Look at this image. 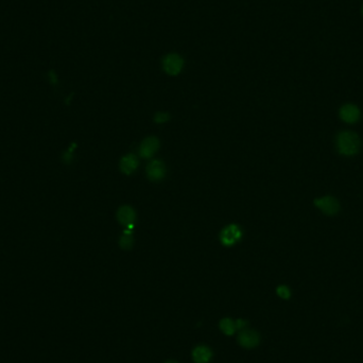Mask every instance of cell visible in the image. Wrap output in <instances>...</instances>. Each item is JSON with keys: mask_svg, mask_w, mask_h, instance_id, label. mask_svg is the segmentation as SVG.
<instances>
[{"mask_svg": "<svg viewBox=\"0 0 363 363\" xmlns=\"http://www.w3.org/2000/svg\"><path fill=\"white\" fill-rule=\"evenodd\" d=\"M336 147L341 155L350 157L360 151L361 140L355 132L342 131L337 136Z\"/></svg>", "mask_w": 363, "mask_h": 363, "instance_id": "6da1fadb", "label": "cell"}, {"mask_svg": "<svg viewBox=\"0 0 363 363\" xmlns=\"http://www.w3.org/2000/svg\"><path fill=\"white\" fill-rule=\"evenodd\" d=\"M242 235V229L240 226L237 224H228L220 233V241H221L222 245L231 247L241 240Z\"/></svg>", "mask_w": 363, "mask_h": 363, "instance_id": "7a4b0ae2", "label": "cell"}, {"mask_svg": "<svg viewBox=\"0 0 363 363\" xmlns=\"http://www.w3.org/2000/svg\"><path fill=\"white\" fill-rule=\"evenodd\" d=\"M313 204L320 209L321 212L327 216H334L339 213L340 203L332 196H325L322 198H318L313 201Z\"/></svg>", "mask_w": 363, "mask_h": 363, "instance_id": "3957f363", "label": "cell"}, {"mask_svg": "<svg viewBox=\"0 0 363 363\" xmlns=\"http://www.w3.org/2000/svg\"><path fill=\"white\" fill-rule=\"evenodd\" d=\"M159 146H160V143H159V140L157 137L149 136V137L145 138L141 141L140 146H139V150H138L139 156L142 158H146V159L152 158L157 153Z\"/></svg>", "mask_w": 363, "mask_h": 363, "instance_id": "277c9868", "label": "cell"}, {"mask_svg": "<svg viewBox=\"0 0 363 363\" xmlns=\"http://www.w3.org/2000/svg\"><path fill=\"white\" fill-rule=\"evenodd\" d=\"M116 217L118 222L124 227H127L128 229H132L134 227L137 219L135 209L129 205H123L119 207V209L117 210Z\"/></svg>", "mask_w": 363, "mask_h": 363, "instance_id": "5b68a950", "label": "cell"}, {"mask_svg": "<svg viewBox=\"0 0 363 363\" xmlns=\"http://www.w3.org/2000/svg\"><path fill=\"white\" fill-rule=\"evenodd\" d=\"M146 172H147V176L150 180L159 182L166 176L167 169L164 162H162L160 159H153L148 164L146 168Z\"/></svg>", "mask_w": 363, "mask_h": 363, "instance_id": "8992f818", "label": "cell"}, {"mask_svg": "<svg viewBox=\"0 0 363 363\" xmlns=\"http://www.w3.org/2000/svg\"><path fill=\"white\" fill-rule=\"evenodd\" d=\"M339 116L342 121L346 122L348 124H352V123H357L360 120L361 112L357 105L347 103L341 107L339 111Z\"/></svg>", "mask_w": 363, "mask_h": 363, "instance_id": "52a82bcc", "label": "cell"}, {"mask_svg": "<svg viewBox=\"0 0 363 363\" xmlns=\"http://www.w3.org/2000/svg\"><path fill=\"white\" fill-rule=\"evenodd\" d=\"M183 66H184L183 59L175 53L167 55L164 59V62H162L164 70L170 75L178 74L182 71V69H183Z\"/></svg>", "mask_w": 363, "mask_h": 363, "instance_id": "ba28073f", "label": "cell"}, {"mask_svg": "<svg viewBox=\"0 0 363 363\" xmlns=\"http://www.w3.org/2000/svg\"><path fill=\"white\" fill-rule=\"evenodd\" d=\"M238 341L240 343V345L245 348H254L259 344V334L254 330L243 329L239 334Z\"/></svg>", "mask_w": 363, "mask_h": 363, "instance_id": "9c48e42d", "label": "cell"}, {"mask_svg": "<svg viewBox=\"0 0 363 363\" xmlns=\"http://www.w3.org/2000/svg\"><path fill=\"white\" fill-rule=\"evenodd\" d=\"M139 166V159L135 154H127L120 159L119 168L122 173L130 175L137 170Z\"/></svg>", "mask_w": 363, "mask_h": 363, "instance_id": "30bf717a", "label": "cell"}, {"mask_svg": "<svg viewBox=\"0 0 363 363\" xmlns=\"http://www.w3.org/2000/svg\"><path fill=\"white\" fill-rule=\"evenodd\" d=\"M212 350L207 346H198L193 351V358L196 363H208L209 360L212 359Z\"/></svg>", "mask_w": 363, "mask_h": 363, "instance_id": "8fae6325", "label": "cell"}, {"mask_svg": "<svg viewBox=\"0 0 363 363\" xmlns=\"http://www.w3.org/2000/svg\"><path fill=\"white\" fill-rule=\"evenodd\" d=\"M134 245V237L131 229H126L119 238V246L122 250L129 251Z\"/></svg>", "mask_w": 363, "mask_h": 363, "instance_id": "7c38bea8", "label": "cell"}, {"mask_svg": "<svg viewBox=\"0 0 363 363\" xmlns=\"http://www.w3.org/2000/svg\"><path fill=\"white\" fill-rule=\"evenodd\" d=\"M220 328H221V330L225 334H228V336L233 334L237 329L236 323L231 319H223L221 322H220Z\"/></svg>", "mask_w": 363, "mask_h": 363, "instance_id": "4fadbf2b", "label": "cell"}, {"mask_svg": "<svg viewBox=\"0 0 363 363\" xmlns=\"http://www.w3.org/2000/svg\"><path fill=\"white\" fill-rule=\"evenodd\" d=\"M171 119L170 114L167 112H157L154 115V122L161 124V123H166Z\"/></svg>", "mask_w": 363, "mask_h": 363, "instance_id": "5bb4252c", "label": "cell"}, {"mask_svg": "<svg viewBox=\"0 0 363 363\" xmlns=\"http://www.w3.org/2000/svg\"><path fill=\"white\" fill-rule=\"evenodd\" d=\"M276 292H277V294L281 296L282 299H285V300L289 299L290 295H291V292H290L289 288L287 286H280L279 288L276 289Z\"/></svg>", "mask_w": 363, "mask_h": 363, "instance_id": "9a60e30c", "label": "cell"}, {"mask_svg": "<svg viewBox=\"0 0 363 363\" xmlns=\"http://www.w3.org/2000/svg\"><path fill=\"white\" fill-rule=\"evenodd\" d=\"M236 323V327L237 329H240V330H243L245 328V326L247 325V323L244 321V320H238L235 322Z\"/></svg>", "mask_w": 363, "mask_h": 363, "instance_id": "2e32d148", "label": "cell"}, {"mask_svg": "<svg viewBox=\"0 0 363 363\" xmlns=\"http://www.w3.org/2000/svg\"><path fill=\"white\" fill-rule=\"evenodd\" d=\"M166 363H177V362H175V361H172V360H170V361H167Z\"/></svg>", "mask_w": 363, "mask_h": 363, "instance_id": "e0dca14e", "label": "cell"}, {"mask_svg": "<svg viewBox=\"0 0 363 363\" xmlns=\"http://www.w3.org/2000/svg\"><path fill=\"white\" fill-rule=\"evenodd\" d=\"M361 12H362V15H363V5H362V9H361Z\"/></svg>", "mask_w": 363, "mask_h": 363, "instance_id": "ac0fdd59", "label": "cell"}]
</instances>
